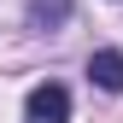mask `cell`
<instances>
[{
  "label": "cell",
  "mask_w": 123,
  "mask_h": 123,
  "mask_svg": "<svg viewBox=\"0 0 123 123\" xmlns=\"http://www.w3.org/2000/svg\"><path fill=\"white\" fill-rule=\"evenodd\" d=\"M24 123H70V94H65L59 82L29 88V100H24Z\"/></svg>",
  "instance_id": "cell-1"
},
{
  "label": "cell",
  "mask_w": 123,
  "mask_h": 123,
  "mask_svg": "<svg viewBox=\"0 0 123 123\" xmlns=\"http://www.w3.org/2000/svg\"><path fill=\"white\" fill-rule=\"evenodd\" d=\"M65 18H70V0H29V12H24V24L35 35H59Z\"/></svg>",
  "instance_id": "cell-3"
},
{
  "label": "cell",
  "mask_w": 123,
  "mask_h": 123,
  "mask_svg": "<svg viewBox=\"0 0 123 123\" xmlns=\"http://www.w3.org/2000/svg\"><path fill=\"white\" fill-rule=\"evenodd\" d=\"M88 82L105 88V94H123V53L117 47H100L94 59H88Z\"/></svg>",
  "instance_id": "cell-2"
}]
</instances>
